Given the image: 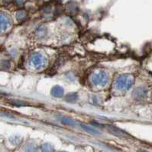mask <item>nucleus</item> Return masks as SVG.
Returning <instances> with one entry per match:
<instances>
[{
  "instance_id": "f257e3e1",
  "label": "nucleus",
  "mask_w": 152,
  "mask_h": 152,
  "mask_svg": "<svg viewBox=\"0 0 152 152\" xmlns=\"http://www.w3.org/2000/svg\"><path fill=\"white\" fill-rule=\"evenodd\" d=\"M134 83V78L129 74H124L118 77L115 81V86L119 90H129Z\"/></svg>"
},
{
  "instance_id": "f03ea898",
  "label": "nucleus",
  "mask_w": 152,
  "mask_h": 152,
  "mask_svg": "<svg viewBox=\"0 0 152 152\" xmlns=\"http://www.w3.org/2000/svg\"><path fill=\"white\" fill-rule=\"evenodd\" d=\"M29 64H30V66L32 68L36 69V70H39V69L45 66L46 59L41 54L36 53V54H34L31 57Z\"/></svg>"
},
{
  "instance_id": "7ed1b4c3",
  "label": "nucleus",
  "mask_w": 152,
  "mask_h": 152,
  "mask_svg": "<svg viewBox=\"0 0 152 152\" xmlns=\"http://www.w3.org/2000/svg\"><path fill=\"white\" fill-rule=\"evenodd\" d=\"M92 82L93 85L98 86H103L107 83L108 76L104 71H99L94 73L92 77Z\"/></svg>"
},
{
  "instance_id": "20e7f679",
  "label": "nucleus",
  "mask_w": 152,
  "mask_h": 152,
  "mask_svg": "<svg viewBox=\"0 0 152 152\" xmlns=\"http://www.w3.org/2000/svg\"><path fill=\"white\" fill-rule=\"evenodd\" d=\"M148 91L145 87H138L136 88L132 93V98L136 101L143 100L146 98Z\"/></svg>"
},
{
  "instance_id": "39448f33",
  "label": "nucleus",
  "mask_w": 152,
  "mask_h": 152,
  "mask_svg": "<svg viewBox=\"0 0 152 152\" xmlns=\"http://www.w3.org/2000/svg\"><path fill=\"white\" fill-rule=\"evenodd\" d=\"M11 25V21L5 14H0V31H5Z\"/></svg>"
},
{
  "instance_id": "423d86ee",
  "label": "nucleus",
  "mask_w": 152,
  "mask_h": 152,
  "mask_svg": "<svg viewBox=\"0 0 152 152\" xmlns=\"http://www.w3.org/2000/svg\"><path fill=\"white\" fill-rule=\"evenodd\" d=\"M38 152H56V150L52 144L45 142L39 145Z\"/></svg>"
},
{
  "instance_id": "0eeeda50",
  "label": "nucleus",
  "mask_w": 152,
  "mask_h": 152,
  "mask_svg": "<svg viewBox=\"0 0 152 152\" xmlns=\"http://www.w3.org/2000/svg\"><path fill=\"white\" fill-rule=\"evenodd\" d=\"M9 143L11 144L12 145L15 147H18L22 145V141H23V138L22 136L18 135V134H14L12 135L10 138H9Z\"/></svg>"
},
{
  "instance_id": "6e6552de",
  "label": "nucleus",
  "mask_w": 152,
  "mask_h": 152,
  "mask_svg": "<svg viewBox=\"0 0 152 152\" xmlns=\"http://www.w3.org/2000/svg\"><path fill=\"white\" fill-rule=\"evenodd\" d=\"M107 129L112 133L114 135H116V136H119V137H125L126 136V134L122 130H120V129H117L115 127H113V126H107Z\"/></svg>"
},
{
  "instance_id": "1a4fd4ad",
  "label": "nucleus",
  "mask_w": 152,
  "mask_h": 152,
  "mask_svg": "<svg viewBox=\"0 0 152 152\" xmlns=\"http://www.w3.org/2000/svg\"><path fill=\"white\" fill-rule=\"evenodd\" d=\"M51 95L54 97L59 98L64 95V90L63 88L60 86H55L52 88Z\"/></svg>"
},
{
  "instance_id": "9d476101",
  "label": "nucleus",
  "mask_w": 152,
  "mask_h": 152,
  "mask_svg": "<svg viewBox=\"0 0 152 152\" xmlns=\"http://www.w3.org/2000/svg\"><path fill=\"white\" fill-rule=\"evenodd\" d=\"M61 122L65 124V125H70V126H75L77 125L75 121H73V119H71L70 118H68V117H63L61 118Z\"/></svg>"
},
{
  "instance_id": "9b49d317",
  "label": "nucleus",
  "mask_w": 152,
  "mask_h": 152,
  "mask_svg": "<svg viewBox=\"0 0 152 152\" xmlns=\"http://www.w3.org/2000/svg\"><path fill=\"white\" fill-rule=\"evenodd\" d=\"M77 99H78V95L75 93H70L66 96V100L68 102H75Z\"/></svg>"
},
{
  "instance_id": "f8f14e48",
  "label": "nucleus",
  "mask_w": 152,
  "mask_h": 152,
  "mask_svg": "<svg viewBox=\"0 0 152 152\" xmlns=\"http://www.w3.org/2000/svg\"><path fill=\"white\" fill-rule=\"evenodd\" d=\"M81 128H82L83 129H84L85 131H86V132H88L89 133H90V134H100V132H99V131L96 130V129H93V128L88 127V126H86V125H81Z\"/></svg>"
},
{
  "instance_id": "ddd939ff",
  "label": "nucleus",
  "mask_w": 152,
  "mask_h": 152,
  "mask_svg": "<svg viewBox=\"0 0 152 152\" xmlns=\"http://www.w3.org/2000/svg\"><path fill=\"white\" fill-rule=\"evenodd\" d=\"M16 18L18 21L22 22L25 18H27V13L25 12V11H19L17 12L16 14Z\"/></svg>"
},
{
  "instance_id": "4468645a",
  "label": "nucleus",
  "mask_w": 152,
  "mask_h": 152,
  "mask_svg": "<svg viewBox=\"0 0 152 152\" xmlns=\"http://www.w3.org/2000/svg\"><path fill=\"white\" fill-rule=\"evenodd\" d=\"M0 66L3 70H8L10 67V64H9V62L8 61H3L0 64Z\"/></svg>"
},
{
  "instance_id": "2eb2a0df",
  "label": "nucleus",
  "mask_w": 152,
  "mask_h": 152,
  "mask_svg": "<svg viewBox=\"0 0 152 152\" xmlns=\"http://www.w3.org/2000/svg\"><path fill=\"white\" fill-rule=\"evenodd\" d=\"M15 2L16 4H18V5H21V4H22L25 2V0H15Z\"/></svg>"
},
{
  "instance_id": "dca6fc26",
  "label": "nucleus",
  "mask_w": 152,
  "mask_h": 152,
  "mask_svg": "<svg viewBox=\"0 0 152 152\" xmlns=\"http://www.w3.org/2000/svg\"><path fill=\"white\" fill-rule=\"evenodd\" d=\"M56 152H68V151H66L62 150V151H56Z\"/></svg>"
},
{
  "instance_id": "f3484780",
  "label": "nucleus",
  "mask_w": 152,
  "mask_h": 152,
  "mask_svg": "<svg viewBox=\"0 0 152 152\" xmlns=\"http://www.w3.org/2000/svg\"><path fill=\"white\" fill-rule=\"evenodd\" d=\"M4 1H5V2H9L10 0H4Z\"/></svg>"
}]
</instances>
